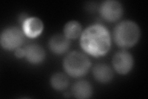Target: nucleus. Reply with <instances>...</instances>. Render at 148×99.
<instances>
[{
  "label": "nucleus",
  "mask_w": 148,
  "mask_h": 99,
  "mask_svg": "<svg viewBox=\"0 0 148 99\" xmlns=\"http://www.w3.org/2000/svg\"><path fill=\"white\" fill-rule=\"evenodd\" d=\"M111 37L108 29L100 24L87 27L80 35V44L85 52L95 58L107 54L111 48Z\"/></svg>",
  "instance_id": "1"
},
{
  "label": "nucleus",
  "mask_w": 148,
  "mask_h": 99,
  "mask_svg": "<svg viewBox=\"0 0 148 99\" xmlns=\"http://www.w3.org/2000/svg\"><path fill=\"white\" fill-rule=\"evenodd\" d=\"M141 30L136 23L132 21H123L115 27L113 39L115 44L122 49L135 46L140 40Z\"/></svg>",
  "instance_id": "2"
},
{
  "label": "nucleus",
  "mask_w": 148,
  "mask_h": 99,
  "mask_svg": "<svg viewBox=\"0 0 148 99\" xmlns=\"http://www.w3.org/2000/svg\"><path fill=\"white\" fill-rule=\"evenodd\" d=\"M91 66V61L82 52L73 51L67 54L63 61V68L66 73L74 78H80L89 71Z\"/></svg>",
  "instance_id": "3"
},
{
  "label": "nucleus",
  "mask_w": 148,
  "mask_h": 99,
  "mask_svg": "<svg viewBox=\"0 0 148 99\" xmlns=\"http://www.w3.org/2000/svg\"><path fill=\"white\" fill-rule=\"evenodd\" d=\"M25 34L22 30L15 26L4 29L0 36V43L2 48L8 51H15L24 44Z\"/></svg>",
  "instance_id": "4"
},
{
  "label": "nucleus",
  "mask_w": 148,
  "mask_h": 99,
  "mask_svg": "<svg viewBox=\"0 0 148 99\" xmlns=\"http://www.w3.org/2000/svg\"><path fill=\"white\" fill-rule=\"evenodd\" d=\"M99 13L106 21L114 22L121 18L123 13V8L122 4L116 0H107L101 4Z\"/></svg>",
  "instance_id": "5"
},
{
  "label": "nucleus",
  "mask_w": 148,
  "mask_h": 99,
  "mask_svg": "<svg viewBox=\"0 0 148 99\" xmlns=\"http://www.w3.org/2000/svg\"><path fill=\"white\" fill-rule=\"evenodd\" d=\"M112 64L114 69L117 73L126 75L131 71L134 65V59L129 51L122 50L114 56Z\"/></svg>",
  "instance_id": "6"
},
{
  "label": "nucleus",
  "mask_w": 148,
  "mask_h": 99,
  "mask_svg": "<svg viewBox=\"0 0 148 99\" xmlns=\"http://www.w3.org/2000/svg\"><path fill=\"white\" fill-rule=\"evenodd\" d=\"M22 24V30L25 35L31 39L38 37L44 29L42 21L36 17H28Z\"/></svg>",
  "instance_id": "7"
},
{
  "label": "nucleus",
  "mask_w": 148,
  "mask_h": 99,
  "mask_svg": "<svg viewBox=\"0 0 148 99\" xmlns=\"http://www.w3.org/2000/svg\"><path fill=\"white\" fill-rule=\"evenodd\" d=\"M48 46L53 53L62 55L70 48L71 41L64 35L56 34L51 37Z\"/></svg>",
  "instance_id": "8"
},
{
  "label": "nucleus",
  "mask_w": 148,
  "mask_h": 99,
  "mask_svg": "<svg viewBox=\"0 0 148 99\" xmlns=\"http://www.w3.org/2000/svg\"><path fill=\"white\" fill-rule=\"evenodd\" d=\"M27 60L32 64H38L43 62L45 59V51L42 46L37 44H30L25 47Z\"/></svg>",
  "instance_id": "9"
},
{
  "label": "nucleus",
  "mask_w": 148,
  "mask_h": 99,
  "mask_svg": "<svg viewBox=\"0 0 148 99\" xmlns=\"http://www.w3.org/2000/svg\"><path fill=\"white\" fill-rule=\"evenodd\" d=\"M92 74L97 81L104 84L112 81L114 76L112 69L104 63L96 64L92 69Z\"/></svg>",
  "instance_id": "10"
},
{
  "label": "nucleus",
  "mask_w": 148,
  "mask_h": 99,
  "mask_svg": "<svg viewBox=\"0 0 148 99\" xmlns=\"http://www.w3.org/2000/svg\"><path fill=\"white\" fill-rule=\"evenodd\" d=\"M72 93L77 98H89L92 94V87L89 82L80 80L74 83L72 87Z\"/></svg>",
  "instance_id": "11"
},
{
  "label": "nucleus",
  "mask_w": 148,
  "mask_h": 99,
  "mask_svg": "<svg viewBox=\"0 0 148 99\" xmlns=\"http://www.w3.org/2000/svg\"><path fill=\"white\" fill-rule=\"evenodd\" d=\"M82 32V25L76 21L68 22L64 27V35L69 40L78 39Z\"/></svg>",
  "instance_id": "12"
},
{
  "label": "nucleus",
  "mask_w": 148,
  "mask_h": 99,
  "mask_svg": "<svg viewBox=\"0 0 148 99\" xmlns=\"http://www.w3.org/2000/svg\"><path fill=\"white\" fill-rule=\"evenodd\" d=\"M50 83L54 90L62 91L68 87L69 81L66 74L57 73L54 74L51 78Z\"/></svg>",
  "instance_id": "13"
},
{
  "label": "nucleus",
  "mask_w": 148,
  "mask_h": 99,
  "mask_svg": "<svg viewBox=\"0 0 148 99\" xmlns=\"http://www.w3.org/2000/svg\"><path fill=\"white\" fill-rule=\"evenodd\" d=\"M15 56L17 58H22L25 57V52L24 48H18L16 50H15Z\"/></svg>",
  "instance_id": "14"
}]
</instances>
